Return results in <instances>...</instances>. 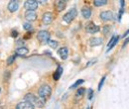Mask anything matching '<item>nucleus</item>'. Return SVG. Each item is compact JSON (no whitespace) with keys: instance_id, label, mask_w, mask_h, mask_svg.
<instances>
[{"instance_id":"1","label":"nucleus","mask_w":129,"mask_h":109,"mask_svg":"<svg viewBox=\"0 0 129 109\" xmlns=\"http://www.w3.org/2000/svg\"><path fill=\"white\" fill-rule=\"evenodd\" d=\"M25 100L29 101L31 104H33L34 107H38V108H42V107L44 106V103H45V101H44L43 99L36 97V96L32 93L26 94V95H25Z\"/></svg>"},{"instance_id":"2","label":"nucleus","mask_w":129,"mask_h":109,"mask_svg":"<svg viewBox=\"0 0 129 109\" xmlns=\"http://www.w3.org/2000/svg\"><path fill=\"white\" fill-rule=\"evenodd\" d=\"M38 94H39V97L45 101L46 99H48L49 97L51 96V94H52V88H51V86L48 85V84H43L42 86L39 87Z\"/></svg>"},{"instance_id":"3","label":"nucleus","mask_w":129,"mask_h":109,"mask_svg":"<svg viewBox=\"0 0 129 109\" xmlns=\"http://www.w3.org/2000/svg\"><path fill=\"white\" fill-rule=\"evenodd\" d=\"M77 15H78V10H77V8H72V9H70V11H68V12L64 14V17H63V19H64V21L66 23H71V22L74 21V19L77 17Z\"/></svg>"},{"instance_id":"4","label":"nucleus","mask_w":129,"mask_h":109,"mask_svg":"<svg viewBox=\"0 0 129 109\" xmlns=\"http://www.w3.org/2000/svg\"><path fill=\"white\" fill-rule=\"evenodd\" d=\"M50 33L48 31H45V30H43V31H40L38 33V35H37V39L42 43V44H47V42L49 41V39H50Z\"/></svg>"},{"instance_id":"5","label":"nucleus","mask_w":129,"mask_h":109,"mask_svg":"<svg viewBox=\"0 0 129 109\" xmlns=\"http://www.w3.org/2000/svg\"><path fill=\"white\" fill-rule=\"evenodd\" d=\"M24 7L27 10H36L38 8V1L37 0H26L24 3Z\"/></svg>"},{"instance_id":"6","label":"nucleus","mask_w":129,"mask_h":109,"mask_svg":"<svg viewBox=\"0 0 129 109\" xmlns=\"http://www.w3.org/2000/svg\"><path fill=\"white\" fill-rule=\"evenodd\" d=\"M19 3H20V0H10L9 3H8V10L10 12H15L18 10L19 8Z\"/></svg>"},{"instance_id":"7","label":"nucleus","mask_w":129,"mask_h":109,"mask_svg":"<svg viewBox=\"0 0 129 109\" xmlns=\"http://www.w3.org/2000/svg\"><path fill=\"white\" fill-rule=\"evenodd\" d=\"M100 19L102 21H111L113 19V13L109 10H105V11H102L100 13Z\"/></svg>"},{"instance_id":"8","label":"nucleus","mask_w":129,"mask_h":109,"mask_svg":"<svg viewBox=\"0 0 129 109\" xmlns=\"http://www.w3.org/2000/svg\"><path fill=\"white\" fill-rule=\"evenodd\" d=\"M85 30L87 33H89V34H95L97 32H99V27L95 25L94 23H88L87 25H86V27H85Z\"/></svg>"},{"instance_id":"9","label":"nucleus","mask_w":129,"mask_h":109,"mask_svg":"<svg viewBox=\"0 0 129 109\" xmlns=\"http://www.w3.org/2000/svg\"><path fill=\"white\" fill-rule=\"evenodd\" d=\"M54 20V17H53V14L51 12H46L44 13V15L42 17V21L45 25H50Z\"/></svg>"},{"instance_id":"10","label":"nucleus","mask_w":129,"mask_h":109,"mask_svg":"<svg viewBox=\"0 0 129 109\" xmlns=\"http://www.w3.org/2000/svg\"><path fill=\"white\" fill-rule=\"evenodd\" d=\"M25 19H26L28 22L36 21V20H37V14H36V12H34V10H28V11L25 13Z\"/></svg>"},{"instance_id":"11","label":"nucleus","mask_w":129,"mask_h":109,"mask_svg":"<svg viewBox=\"0 0 129 109\" xmlns=\"http://www.w3.org/2000/svg\"><path fill=\"white\" fill-rule=\"evenodd\" d=\"M35 107L33 106V104H31L29 101L25 100L23 102H20L16 105V109H34Z\"/></svg>"},{"instance_id":"12","label":"nucleus","mask_w":129,"mask_h":109,"mask_svg":"<svg viewBox=\"0 0 129 109\" xmlns=\"http://www.w3.org/2000/svg\"><path fill=\"white\" fill-rule=\"evenodd\" d=\"M103 40L102 38H98V37H93L89 40V45L91 47H96V46H100L102 44Z\"/></svg>"},{"instance_id":"13","label":"nucleus","mask_w":129,"mask_h":109,"mask_svg":"<svg viewBox=\"0 0 129 109\" xmlns=\"http://www.w3.org/2000/svg\"><path fill=\"white\" fill-rule=\"evenodd\" d=\"M58 55L61 57V59L62 60H67V58H68V56H69V50H68V48L66 47H63L61 48L59 51H58Z\"/></svg>"},{"instance_id":"14","label":"nucleus","mask_w":129,"mask_h":109,"mask_svg":"<svg viewBox=\"0 0 129 109\" xmlns=\"http://www.w3.org/2000/svg\"><path fill=\"white\" fill-rule=\"evenodd\" d=\"M118 41H119V37H116V36H113L112 38L110 39V41H109V43L107 44V52H109L111 49H112L117 43H118Z\"/></svg>"},{"instance_id":"15","label":"nucleus","mask_w":129,"mask_h":109,"mask_svg":"<svg viewBox=\"0 0 129 109\" xmlns=\"http://www.w3.org/2000/svg\"><path fill=\"white\" fill-rule=\"evenodd\" d=\"M81 14L83 16V18L89 19L90 16H91V9H90L88 6H84V7H82V9H81Z\"/></svg>"},{"instance_id":"16","label":"nucleus","mask_w":129,"mask_h":109,"mask_svg":"<svg viewBox=\"0 0 129 109\" xmlns=\"http://www.w3.org/2000/svg\"><path fill=\"white\" fill-rule=\"evenodd\" d=\"M16 55L17 56H20V57H24V56H26L27 54H28V52H29V50L27 49V48L25 47H18L16 49Z\"/></svg>"},{"instance_id":"17","label":"nucleus","mask_w":129,"mask_h":109,"mask_svg":"<svg viewBox=\"0 0 129 109\" xmlns=\"http://www.w3.org/2000/svg\"><path fill=\"white\" fill-rule=\"evenodd\" d=\"M55 6H56V9L59 12H61V11H63L64 8H66V3H64V0H58V1H56Z\"/></svg>"},{"instance_id":"18","label":"nucleus","mask_w":129,"mask_h":109,"mask_svg":"<svg viewBox=\"0 0 129 109\" xmlns=\"http://www.w3.org/2000/svg\"><path fill=\"white\" fill-rule=\"evenodd\" d=\"M63 71H64V69H63V67L62 66H58V68H57V70L54 72V79L55 80H59L61 77H62V75H63Z\"/></svg>"},{"instance_id":"19","label":"nucleus","mask_w":129,"mask_h":109,"mask_svg":"<svg viewBox=\"0 0 129 109\" xmlns=\"http://www.w3.org/2000/svg\"><path fill=\"white\" fill-rule=\"evenodd\" d=\"M93 4L96 7H101L107 4V0H93Z\"/></svg>"},{"instance_id":"20","label":"nucleus","mask_w":129,"mask_h":109,"mask_svg":"<svg viewBox=\"0 0 129 109\" xmlns=\"http://www.w3.org/2000/svg\"><path fill=\"white\" fill-rule=\"evenodd\" d=\"M47 44H48L52 49H57V48H58V45H59V43H58L57 41H55V40H50V39H49V41L47 42Z\"/></svg>"},{"instance_id":"21","label":"nucleus","mask_w":129,"mask_h":109,"mask_svg":"<svg viewBox=\"0 0 129 109\" xmlns=\"http://www.w3.org/2000/svg\"><path fill=\"white\" fill-rule=\"evenodd\" d=\"M83 82H84V80H83V79H78V80H77L73 85H71V86H70V88H71V89H74V88L78 87L79 85H81V83H83Z\"/></svg>"},{"instance_id":"22","label":"nucleus","mask_w":129,"mask_h":109,"mask_svg":"<svg viewBox=\"0 0 129 109\" xmlns=\"http://www.w3.org/2000/svg\"><path fill=\"white\" fill-rule=\"evenodd\" d=\"M84 92H85V89L84 88H79L77 90V92H76V96L77 97H81L84 94Z\"/></svg>"},{"instance_id":"23","label":"nucleus","mask_w":129,"mask_h":109,"mask_svg":"<svg viewBox=\"0 0 129 109\" xmlns=\"http://www.w3.org/2000/svg\"><path fill=\"white\" fill-rule=\"evenodd\" d=\"M23 27H24V29H25L26 31H30V30H32V25L30 24V22L24 23V24H23Z\"/></svg>"},{"instance_id":"24","label":"nucleus","mask_w":129,"mask_h":109,"mask_svg":"<svg viewBox=\"0 0 129 109\" xmlns=\"http://www.w3.org/2000/svg\"><path fill=\"white\" fill-rule=\"evenodd\" d=\"M105 77H102L101 79H100V81H99V83H98V90H100L101 89V87H102V85H103V83H104V81H105Z\"/></svg>"},{"instance_id":"25","label":"nucleus","mask_w":129,"mask_h":109,"mask_svg":"<svg viewBox=\"0 0 129 109\" xmlns=\"http://www.w3.org/2000/svg\"><path fill=\"white\" fill-rule=\"evenodd\" d=\"M14 61H15V56H11V57H9L8 60H7V64H8V65L11 64Z\"/></svg>"},{"instance_id":"26","label":"nucleus","mask_w":129,"mask_h":109,"mask_svg":"<svg viewBox=\"0 0 129 109\" xmlns=\"http://www.w3.org/2000/svg\"><path fill=\"white\" fill-rule=\"evenodd\" d=\"M109 30H110V26H104V28H103V34L106 35L109 32Z\"/></svg>"},{"instance_id":"27","label":"nucleus","mask_w":129,"mask_h":109,"mask_svg":"<svg viewBox=\"0 0 129 109\" xmlns=\"http://www.w3.org/2000/svg\"><path fill=\"white\" fill-rule=\"evenodd\" d=\"M92 96H93V90L92 89H88V99L91 100L92 99Z\"/></svg>"},{"instance_id":"28","label":"nucleus","mask_w":129,"mask_h":109,"mask_svg":"<svg viewBox=\"0 0 129 109\" xmlns=\"http://www.w3.org/2000/svg\"><path fill=\"white\" fill-rule=\"evenodd\" d=\"M11 36H12V37H14V38L17 37V36H18V32H17L16 30H13V31L11 32Z\"/></svg>"},{"instance_id":"29","label":"nucleus","mask_w":129,"mask_h":109,"mask_svg":"<svg viewBox=\"0 0 129 109\" xmlns=\"http://www.w3.org/2000/svg\"><path fill=\"white\" fill-rule=\"evenodd\" d=\"M128 42H129V38H127V40L124 42V44H123V46H122V48H125V46L128 44Z\"/></svg>"},{"instance_id":"30","label":"nucleus","mask_w":129,"mask_h":109,"mask_svg":"<svg viewBox=\"0 0 129 109\" xmlns=\"http://www.w3.org/2000/svg\"><path fill=\"white\" fill-rule=\"evenodd\" d=\"M94 62H96V61L94 60V61H92V62H87V64H86V66H89L90 64H92V63H94Z\"/></svg>"},{"instance_id":"31","label":"nucleus","mask_w":129,"mask_h":109,"mask_svg":"<svg viewBox=\"0 0 129 109\" xmlns=\"http://www.w3.org/2000/svg\"><path fill=\"white\" fill-rule=\"evenodd\" d=\"M128 34H129V30H128V31H127V32H125V34H124V35H123L122 37H123V38H125V37H126V36H127Z\"/></svg>"},{"instance_id":"32","label":"nucleus","mask_w":129,"mask_h":109,"mask_svg":"<svg viewBox=\"0 0 129 109\" xmlns=\"http://www.w3.org/2000/svg\"><path fill=\"white\" fill-rule=\"evenodd\" d=\"M0 92H1V88H0Z\"/></svg>"}]
</instances>
